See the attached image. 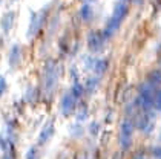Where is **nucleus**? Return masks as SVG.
<instances>
[{
    "label": "nucleus",
    "mask_w": 161,
    "mask_h": 159,
    "mask_svg": "<svg viewBox=\"0 0 161 159\" xmlns=\"http://www.w3.org/2000/svg\"><path fill=\"white\" fill-rule=\"evenodd\" d=\"M153 103H155L157 109H160V110H161V90L158 92V93H157V97H155V101H153Z\"/></svg>",
    "instance_id": "nucleus-1"
}]
</instances>
